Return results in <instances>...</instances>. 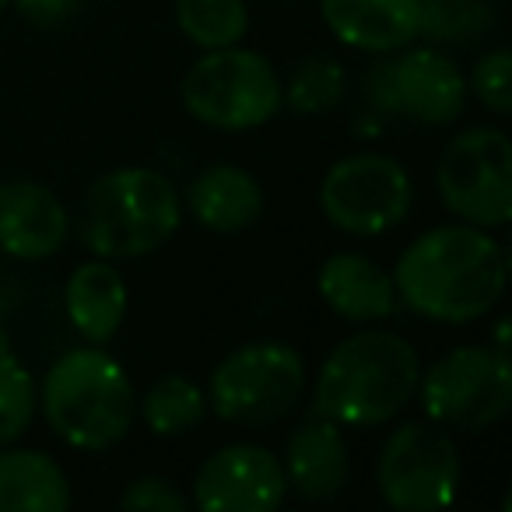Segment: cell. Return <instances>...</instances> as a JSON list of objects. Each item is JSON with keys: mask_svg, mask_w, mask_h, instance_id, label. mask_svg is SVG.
Here are the masks:
<instances>
[{"mask_svg": "<svg viewBox=\"0 0 512 512\" xmlns=\"http://www.w3.org/2000/svg\"><path fill=\"white\" fill-rule=\"evenodd\" d=\"M509 285V256L477 225L421 232L393 267L397 299L435 323H474L498 306Z\"/></svg>", "mask_w": 512, "mask_h": 512, "instance_id": "6da1fadb", "label": "cell"}, {"mask_svg": "<svg viewBox=\"0 0 512 512\" xmlns=\"http://www.w3.org/2000/svg\"><path fill=\"white\" fill-rule=\"evenodd\" d=\"M421 358L393 330L351 334L323 358L313 411L341 428H372L393 421L418 393Z\"/></svg>", "mask_w": 512, "mask_h": 512, "instance_id": "7a4b0ae2", "label": "cell"}, {"mask_svg": "<svg viewBox=\"0 0 512 512\" xmlns=\"http://www.w3.org/2000/svg\"><path fill=\"white\" fill-rule=\"evenodd\" d=\"M43 414L50 428L74 449L99 453L130 432L137 393L127 369L102 348H71L43 379Z\"/></svg>", "mask_w": 512, "mask_h": 512, "instance_id": "3957f363", "label": "cell"}, {"mask_svg": "<svg viewBox=\"0 0 512 512\" xmlns=\"http://www.w3.org/2000/svg\"><path fill=\"white\" fill-rule=\"evenodd\" d=\"M183 200L169 176L144 165L113 169L85 197L81 239L102 260L148 256L179 232Z\"/></svg>", "mask_w": 512, "mask_h": 512, "instance_id": "277c9868", "label": "cell"}, {"mask_svg": "<svg viewBox=\"0 0 512 512\" xmlns=\"http://www.w3.org/2000/svg\"><path fill=\"white\" fill-rule=\"evenodd\" d=\"M183 106L204 127L253 130L271 123L285 106V81L271 60L239 43L204 50L183 78Z\"/></svg>", "mask_w": 512, "mask_h": 512, "instance_id": "5b68a950", "label": "cell"}, {"mask_svg": "<svg viewBox=\"0 0 512 512\" xmlns=\"http://www.w3.org/2000/svg\"><path fill=\"white\" fill-rule=\"evenodd\" d=\"M306 390V362L285 341H253L228 351L211 372L207 404L221 421L264 428L288 418Z\"/></svg>", "mask_w": 512, "mask_h": 512, "instance_id": "8992f818", "label": "cell"}, {"mask_svg": "<svg viewBox=\"0 0 512 512\" xmlns=\"http://www.w3.org/2000/svg\"><path fill=\"white\" fill-rule=\"evenodd\" d=\"M421 407L446 432H484L512 407V362L495 348H456L418 379Z\"/></svg>", "mask_w": 512, "mask_h": 512, "instance_id": "52a82bcc", "label": "cell"}, {"mask_svg": "<svg viewBox=\"0 0 512 512\" xmlns=\"http://www.w3.org/2000/svg\"><path fill=\"white\" fill-rule=\"evenodd\" d=\"M460 477V449L432 418L404 421L379 449L376 484L386 505L400 512H439L453 505Z\"/></svg>", "mask_w": 512, "mask_h": 512, "instance_id": "ba28073f", "label": "cell"}, {"mask_svg": "<svg viewBox=\"0 0 512 512\" xmlns=\"http://www.w3.org/2000/svg\"><path fill=\"white\" fill-rule=\"evenodd\" d=\"M435 186L460 221L502 228L512 218V148L498 127H470L442 148Z\"/></svg>", "mask_w": 512, "mask_h": 512, "instance_id": "9c48e42d", "label": "cell"}, {"mask_svg": "<svg viewBox=\"0 0 512 512\" xmlns=\"http://www.w3.org/2000/svg\"><path fill=\"white\" fill-rule=\"evenodd\" d=\"M414 186L390 155L358 151L334 162L323 176L320 207L334 228L348 235H386L407 218Z\"/></svg>", "mask_w": 512, "mask_h": 512, "instance_id": "30bf717a", "label": "cell"}, {"mask_svg": "<svg viewBox=\"0 0 512 512\" xmlns=\"http://www.w3.org/2000/svg\"><path fill=\"white\" fill-rule=\"evenodd\" d=\"M365 92L379 113L404 116L421 127H449L467 106V78L435 46L393 50L369 71Z\"/></svg>", "mask_w": 512, "mask_h": 512, "instance_id": "8fae6325", "label": "cell"}, {"mask_svg": "<svg viewBox=\"0 0 512 512\" xmlns=\"http://www.w3.org/2000/svg\"><path fill=\"white\" fill-rule=\"evenodd\" d=\"M285 495L281 456L256 442H232L200 463L190 502L204 512H274Z\"/></svg>", "mask_w": 512, "mask_h": 512, "instance_id": "7c38bea8", "label": "cell"}, {"mask_svg": "<svg viewBox=\"0 0 512 512\" xmlns=\"http://www.w3.org/2000/svg\"><path fill=\"white\" fill-rule=\"evenodd\" d=\"M67 242V211L60 197L32 179L0 183V253L15 260H50Z\"/></svg>", "mask_w": 512, "mask_h": 512, "instance_id": "4fadbf2b", "label": "cell"}, {"mask_svg": "<svg viewBox=\"0 0 512 512\" xmlns=\"http://www.w3.org/2000/svg\"><path fill=\"white\" fill-rule=\"evenodd\" d=\"M285 467L288 488L306 502H334L351 477V453L341 425L313 411L299 428H292L285 442Z\"/></svg>", "mask_w": 512, "mask_h": 512, "instance_id": "5bb4252c", "label": "cell"}, {"mask_svg": "<svg viewBox=\"0 0 512 512\" xmlns=\"http://www.w3.org/2000/svg\"><path fill=\"white\" fill-rule=\"evenodd\" d=\"M316 292L330 313L348 323H383L397 313V288L376 260L362 253H334L316 274Z\"/></svg>", "mask_w": 512, "mask_h": 512, "instance_id": "9a60e30c", "label": "cell"}, {"mask_svg": "<svg viewBox=\"0 0 512 512\" xmlns=\"http://www.w3.org/2000/svg\"><path fill=\"white\" fill-rule=\"evenodd\" d=\"M323 22L344 46L393 53L418 39L421 0H320Z\"/></svg>", "mask_w": 512, "mask_h": 512, "instance_id": "2e32d148", "label": "cell"}, {"mask_svg": "<svg viewBox=\"0 0 512 512\" xmlns=\"http://www.w3.org/2000/svg\"><path fill=\"white\" fill-rule=\"evenodd\" d=\"M186 207L214 235L246 232L264 214V186L239 165H207L186 190Z\"/></svg>", "mask_w": 512, "mask_h": 512, "instance_id": "e0dca14e", "label": "cell"}, {"mask_svg": "<svg viewBox=\"0 0 512 512\" xmlns=\"http://www.w3.org/2000/svg\"><path fill=\"white\" fill-rule=\"evenodd\" d=\"M64 309L71 327L88 344H106L116 337L127 316V281L109 260H88L71 274L64 288Z\"/></svg>", "mask_w": 512, "mask_h": 512, "instance_id": "ac0fdd59", "label": "cell"}, {"mask_svg": "<svg viewBox=\"0 0 512 512\" xmlns=\"http://www.w3.org/2000/svg\"><path fill=\"white\" fill-rule=\"evenodd\" d=\"M71 481L50 453L0 449V512H64Z\"/></svg>", "mask_w": 512, "mask_h": 512, "instance_id": "d6986e66", "label": "cell"}, {"mask_svg": "<svg viewBox=\"0 0 512 512\" xmlns=\"http://www.w3.org/2000/svg\"><path fill=\"white\" fill-rule=\"evenodd\" d=\"M207 393L186 376H162L141 400V418L155 435H186L204 421Z\"/></svg>", "mask_w": 512, "mask_h": 512, "instance_id": "ffe728a7", "label": "cell"}, {"mask_svg": "<svg viewBox=\"0 0 512 512\" xmlns=\"http://www.w3.org/2000/svg\"><path fill=\"white\" fill-rule=\"evenodd\" d=\"M498 22L491 0H421L418 36L432 46H463L481 39Z\"/></svg>", "mask_w": 512, "mask_h": 512, "instance_id": "44dd1931", "label": "cell"}, {"mask_svg": "<svg viewBox=\"0 0 512 512\" xmlns=\"http://www.w3.org/2000/svg\"><path fill=\"white\" fill-rule=\"evenodd\" d=\"M176 25L200 50H221L246 39V0H176Z\"/></svg>", "mask_w": 512, "mask_h": 512, "instance_id": "7402d4cb", "label": "cell"}, {"mask_svg": "<svg viewBox=\"0 0 512 512\" xmlns=\"http://www.w3.org/2000/svg\"><path fill=\"white\" fill-rule=\"evenodd\" d=\"M344 88H348V74L334 57H306L288 74L285 102L299 116L330 113L344 99Z\"/></svg>", "mask_w": 512, "mask_h": 512, "instance_id": "603a6c76", "label": "cell"}, {"mask_svg": "<svg viewBox=\"0 0 512 512\" xmlns=\"http://www.w3.org/2000/svg\"><path fill=\"white\" fill-rule=\"evenodd\" d=\"M32 418H36V383L15 351H8L0 355V449L22 439Z\"/></svg>", "mask_w": 512, "mask_h": 512, "instance_id": "cb8c5ba5", "label": "cell"}, {"mask_svg": "<svg viewBox=\"0 0 512 512\" xmlns=\"http://www.w3.org/2000/svg\"><path fill=\"white\" fill-rule=\"evenodd\" d=\"M509 67H512L509 50H491L477 60L474 71H470V81H467V92H474V99L498 116H505L512 109Z\"/></svg>", "mask_w": 512, "mask_h": 512, "instance_id": "d4e9b609", "label": "cell"}, {"mask_svg": "<svg viewBox=\"0 0 512 512\" xmlns=\"http://www.w3.org/2000/svg\"><path fill=\"white\" fill-rule=\"evenodd\" d=\"M120 509L127 512H186L190 498L165 477H137L120 495Z\"/></svg>", "mask_w": 512, "mask_h": 512, "instance_id": "484cf974", "label": "cell"}, {"mask_svg": "<svg viewBox=\"0 0 512 512\" xmlns=\"http://www.w3.org/2000/svg\"><path fill=\"white\" fill-rule=\"evenodd\" d=\"M15 4L25 22L39 25V29H57L78 15L85 0H15Z\"/></svg>", "mask_w": 512, "mask_h": 512, "instance_id": "4316f807", "label": "cell"}, {"mask_svg": "<svg viewBox=\"0 0 512 512\" xmlns=\"http://www.w3.org/2000/svg\"><path fill=\"white\" fill-rule=\"evenodd\" d=\"M8 351H15V348H11V334L0 327V355H8Z\"/></svg>", "mask_w": 512, "mask_h": 512, "instance_id": "83f0119b", "label": "cell"}, {"mask_svg": "<svg viewBox=\"0 0 512 512\" xmlns=\"http://www.w3.org/2000/svg\"><path fill=\"white\" fill-rule=\"evenodd\" d=\"M0 8H8V0H0Z\"/></svg>", "mask_w": 512, "mask_h": 512, "instance_id": "f1b7e54d", "label": "cell"}]
</instances>
